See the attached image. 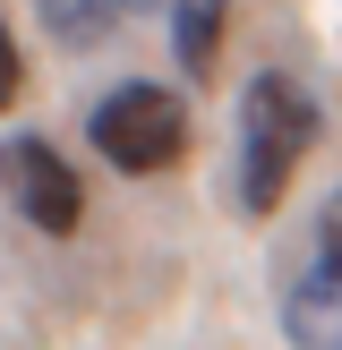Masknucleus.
<instances>
[{
    "label": "nucleus",
    "mask_w": 342,
    "mask_h": 350,
    "mask_svg": "<svg viewBox=\"0 0 342 350\" xmlns=\"http://www.w3.org/2000/svg\"><path fill=\"white\" fill-rule=\"evenodd\" d=\"M308 146H317V103L308 85H291L282 68H256L239 85V205L248 214H274L300 180Z\"/></svg>",
    "instance_id": "f257e3e1"
},
{
    "label": "nucleus",
    "mask_w": 342,
    "mask_h": 350,
    "mask_svg": "<svg viewBox=\"0 0 342 350\" xmlns=\"http://www.w3.org/2000/svg\"><path fill=\"white\" fill-rule=\"evenodd\" d=\"M17 77H26V60H17L9 26H0V111H9V103H17Z\"/></svg>",
    "instance_id": "6e6552de"
},
{
    "label": "nucleus",
    "mask_w": 342,
    "mask_h": 350,
    "mask_svg": "<svg viewBox=\"0 0 342 350\" xmlns=\"http://www.w3.org/2000/svg\"><path fill=\"white\" fill-rule=\"evenodd\" d=\"M282 342L291 350H342V256H317L282 291Z\"/></svg>",
    "instance_id": "20e7f679"
},
{
    "label": "nucleus",
    "mask_w": 342,
    "mask_h": 350,
    "mask_svg": "<svg viewBox=\"0 0 342 350\" xmlns=\"http://www.w3.org/2000/svg\"><path fill=\"white\" fill-rule=\"evenodd\" d=\"M86 137H94V154H103L111 171L146 180V171H171V163L188 154V111H180L171 85L129 77V85H111V94L86 111Z\"/></svg>",
    "instance_id": "f03ea898"
},
{
    "label": "nucleus",
    "mask_w": 342,
    "mask_h": 350,
    "mask_svg": "<svg viewBox=\"0 0 342 350\" xmlns=\"http://www.w3.org/2000/svg\"><path fill=\"white\" fill-rule=\"evenodd\" d=\"M317 256H342V188L325 197V214H317Z\"/></svg>",
    "instance_id": "0eeeda50"
},
{
    "label": "nucleus",
    "mask_w": 342,
    "mask_h": 350,
    "mask_svg": "<svg viewBox=\"0 0 342 350\" xmlns=\"http://www.w3.org/2000/svg\"><path fill=\"white\" fill-rule=\"evenodd\" d=\"M222 17L231 0H171V43H180V68L188 77H214V51H222Z\"/></svg>",
    "instance_id": "39448f33"
},
{
    "label": "nucleus",
    "mask_w": 342,
    "mask_h": 350,
    "mask_svg": "<svg viewBox=\"0 0 342 350\" xmlns=\"http://www.w3.org/2000/svg\"><path fill=\"white\" fill-rule=\"evenodd\" d=\"M34 9H43L51 43H68V51H94L103 34H120V17H129V0H34Z\"/></svg>",
    "instance_id": "423d86ee"
},
{
    "label": "nucleus",
    "mask_w": 342,
    "mask_h": 350,
    "mask_svg": "<svg viewBox=\"0 0 342 350\" xmlns=\"http://www.w3.org/2000/svg\"><path fill=\"white\" fill-rule=\"evenodd\" d=\"M0 197H9L43 239H68V231L86 222V188H77V171H68L43 137H9V146H0Z\"/></svg>",
    "instance_id": "7ed1b4c3"
}]
</instances>
